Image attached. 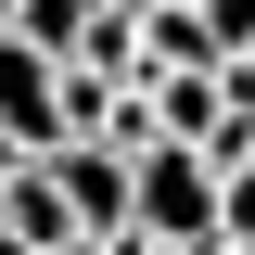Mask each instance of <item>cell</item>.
Returning <instances> with one entry per match:
<instances>
[{
  "mask_svg": "<svg viewBox=\"0 0 255 255\" xmlns=\"http://www.w3.org/2000/svg\"><path fill=\"white\" fill-rule=\"evenodd\" d=\"M0 140H13L26 166L64 153V64H38L26 38H0Z\"/></svg>",
  "mask_w": 255,
  "mask_h": 255,
  "instance_id": "cell-1",
  "label": "cell"
},
{
  "mask_svg": "<svg viewBox=\"0 0 255 255\" xmlns=\"http://www.w3.org/2000/svg\"><path fill=\"white\" fill-rule=\"evenodd\" d=\"M0 255H26V243H13V230H0Z\"/></svg>",
  "mask_w": 255,
  "mask_h": 255,
  "instance_id": "cell-8",
  "label": "cell"
},
{
  "mask_svg": "<svg viewBox=\"0 0 255 255\" xmlns=\"http://www.w3.org/2000/svg\"><path fill=\"white\" fill-rule=\"evenodd\" d=\"M217 255H255V243H217Z\"/></svg>",
  "mask_w": 255,
  "mask_h": 255,
  "instance_id": "cell-9",
  "label": "cell"
},
{
  "mask_svg": "<svg viewBox=\"0 0 255 255\" xmlns=\"http://www.w3.org/2000/svg\"><path fill=\"white\" fill-rule=\"evenodd\" d=\"M166 77H217L204 13H140V77H128V90H166Z\"/></svg>",
  "mask_w": 255,
  "mask_h": 255,
  "instance_id": "cell-2",
  "label": "cell"
},
{
  "mask_svg": "<svg viewBox=\"0 0 255 255\" xmlns=\"http://www.w3.org/2000/svg\"><path fill=\"white\" fill-rule=\"evenodd\" d=\"M64 255H115V243H64Z\"/></svg>",
  "mask_w": 255,
  "mask_h": 255,
  "instance_id": "cell-6",
  "label": "cell"
},
{
  "mask_svg": "<svg viewBox=\"0 0 255 255\" xmlns=\"http://www.w3.org/2000/svg\"><path fill=\"white\" fill-rule=\"evenodd\" d=\"M204 13V38H217V64H255V0H191Z\"/></svg>",
  "mask_w": 255,
  "mask_h": 255,
  "instance_id": "cell-5",
  "label": "cell"
},
{
  "mask_svg": "<svg viewBox=\"0 0 255 255\" xmlns=\"http://www.w3.org/2000/svg\"><path fill=\"white\" fill-rule=\"evenodd\" d=\"M0 38H13V0H0Z\"/></svg>",
  "mask_w": 255,
  "mask_h": 255,
  "instance_id": "cell-7",
  "label": "cell"
},
{
  "mask_svg": "<svg viewBox=\"0 0 255 255\" xmlns=\"http://www.w3.org/2000/svg\"><path fill=\"white\" fill-rule=\"evenodd\" d=\"M243 179H255V166H243Z\"/></svg>",
  "mask_w": 255,
  "mask_h": 255,
  "instance_id": "cell-10",
  "label": "cell"
},
{
  "mask_svg": "<svg viewBox=\"0 0 255 255\" xmlns=\"http://www.w3.org/2000/svg\"><path fill=\"white\" fill-rule=\"evenodd\" d=\"M90 13H102V0H13V38H26L38 64H77V51H90Z\"/></svg>",
  "mask_w": 255,
  "mask_h": 255,
  "instance_id": "cell-3",
  "label": "cell"
},
{
  "mask_svg": "<svg viewBox=\"0 0 255 255\" xmlns=\"http://www.w3.org/2000/svg\"><path fill=\"white\" fill-rule=\"evenodd\" d=\"M0 230H13V243H26V255H64V243H77V230H64V191L38 179V166H26V179H13V191H0Z\"/></svg>",
  "mask_w": 255,
  "mask_h": 255,
  "instance_id": "cell-4",
  "label": "cell"
}]
</instances>
